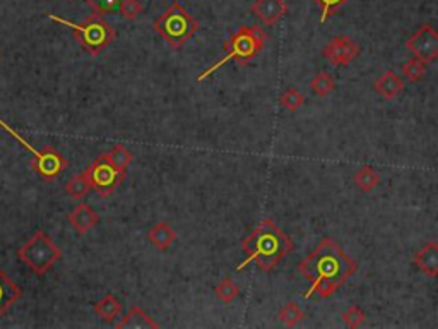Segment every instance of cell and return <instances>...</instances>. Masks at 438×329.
<instances>
[{
  "instance_id": "cell-12",
  "label": "cell",
  "mask_w": 438,
  "mask_h": 329,
  "mask_svg": "<svg viewBox=\"0 0 438 329\" xmlns=\"http://www.w3.org/2000/svg\"><path fill=\"white\" fill-rule=\"evenodd\" d=\"M69 223L72 225V228L76 230L79 235H86L88 232H91L96 225H98L99 217L96 215V211L86 203H81L74 208L72 213L69 215Z\"/></svg>"
},
{
  "instance_id": "cell-5",
  "label": "cell",
  "mask_w": 438,
  "mask_h": 329,
  "mask_svg": "<svg viewBox=\"0 0 438 329\" xmlns=\"http://www.w3.org/2000/svg\"><path fill=\"white\" fill-rule=\"evenodd\" d=\"M155 30L172 48H181L199 30V23L181 3H172L158 19Z\"/></svg>"
},
{
  "instance_id": "cell-2",
  "label": "cell",
  "mask_w": 438,
  "mask_h": 329,
  "mask_svg": "<svg viewBox=\"0 0 438 329\" xmlns=\"http://www.w3.org/2000/svg\"><path fill=\"white\" fill-rule=\"evenodd\" d=\"M241 250L247 254L243 263L237 268V271L245 270L250 263L257 264L261 271L276 270L277 264L295 250V242L290 235L283 232L270 219H263L259 223L241 242Z\"/></svg>"
},
{
  "instance_id": "cell-3",
  "label": "cell",
  "mask_w": 438,
  "mask_h": 329,
  "mask_svg": "<svg viewBox=\"0 0 438 329\" xmlns=\"http://www.w3.org/2000/svg\"><path fill=\"white\" fill-rule=\"evenodd\" d=\"M266 31H263L259 24L241 26L240 30L235 31L230 37V40L223 45L226 55L221 60H218L216 63H212L208 70L199 74L197 81L202 83L206 77L212 76L216 70H219L221 67L226 66L228 62H238L240 66H247L248 62H252V60L263 50V47H266Z\"/></svg>"
},
{
  "instance_id": "cell-29",
  "label": "cell",
  "mask_w": 438,
  "mask_h": 329,
  "mask_svg": "<svg viewBox=\"0 0 438 329\" xmlns=\"http://www.w3.org/2000/svg\"><path fill=\"white\" fill-rule=\"evenodd\" d=\"M313 2L322 9L320 23H326V21L329 19L334 12H337V10H339L344 3L350 2V0H313Z\"/></svg>"
},
{
  "instance_id": "cell-8",
  "label": "cell",
  "mask_w": 438,
  "mask_h": 329,
  "mask_svg": "<svg viewBox=\"0 0 438 329\" xmlns=\"http://www.w3.org/2000/svg\"><path fill=\"white\" fill-rule=\"evenodd\" d=\"M83 173L88 179L89 187L103 197H108L110 194L115 192L117 187L126 180V172L115 168L106 160L105 154L96 158Z\"/></svg>"
},
{
  "instance_id": "cell-19",
  "label": "cell",
  "mask_w": 438,
  "mask_h": 329,
  "mask_svg": "<svg viewBox=\"0 0 438 329\" xmlns=\"http://www.w3.org/2000/svg\"><path fill=\"white\" fill-rule=\"evenodd\" d=\"M355 186L363 192H372L377 186L380 183V175L372 168V166H361L358 172L352 177Z\"/></svg>"
},
{
  "instance_id": "cell-18",
  "label": "cell",
  "mask_w": 438,
  "mask_h": 329,
  "mask_svg": "<svg viewBox=\"0 0 438 329\" xmlns=\"http://www.w3.org/2000/svg\"><path fill=\"white\" fill-rule=\"evenodd\" d=\"M92 310L96 312V316H99L103 321L110 323V321H113L120 312H122V302L108 293V295L103 297L99 302L94 303Z\"/></svg>"
},
{
  "instance_id": "cell-27",
  "label": "cell",
  "mask_w": 438,
  "mask_h": 329,
  "mask_svg": "<svg viewBox=\"0 0 438 329\" xmlns=\"http://www.w3.org/2000/svg\"><path fill=\"white\" fill-rule=\"evenodd\" d=\"M142 10H144V6H142L141 0H120L119 3L120 16H123L129 21L137 19L142 14Z\"/></svg>"
},
{
  "instance_id": "cell-9",
  "label": "cell",
  "mask_w": 438,
  "mask_h": 329,
  "mask_svg": "<svg viewBox=\"0 0 438 329\" xmlns=\"http://www.w3.org/2000/svg\"><path fill=\"white\" fill-rule=\"evenodd\" d=\"M406 48L423 63L435 62L438 57V33L432 24H421L406 41Z\"/></svg>"
},
{
  "instance_id": "cell-1",
  "label": "cell",
  "mask_w": 438,
  "mask_h": 329,
  "mask_svg": "<svg viewBox=\"0 0 438 329\" xmlns=\"http://www.w3.org/2000/svg\"><path fill=\"white\" fill-rule=\"evenodd\" d=\"M297 270L310 281L308 292L303 295L305 299L313 295L329 299L358 271V264L344 252L339 243L326 237L298 264Z\"/></svg>"
},
{
  "instance_id": "cell-22",
  "label": "cell",
  "mask_w": 438,
  "mask_h": 329,
  "mask_svg": "<svg viewBox=\"0 0 438 329\" xmlns=\"http://www.w3.org/2000/svg\"><path fill=\"white\" fill-rule=\"evenodd\" d=\"M105 158L115 166V168L126 172V168L132 161V153L123 146V144H117V146H113L108 153H105Z\"/></svg>"
},
{
  "instance_id": "cell-23",
  "label": "cell",
  "mask_w": 438,
  "mask_h": 329,
  "mask_svg": "<svg viewBox=\"0 0 438 329\" xmlns=\"http://www.w3.org/2000/svg\"><path fill=\"white\" fill-rule=\"evenodd\" d=\"M310 88H312V91L317 94V97L323 98L336 90V83H334V79L329 76V74L320 70V72H317L315 77L312 79Z\"/></svg>"
},
{
  "instance_id": "cell-25",
  "label": "cell",
  "mask_w": 438,
  "mask_h": 329,
  "mask_svg": "<svg viewBox=\"0 0 438 329\" xmlns=\"http://www.w3.org/2000/svg\"><path fill=\"white\" fill-rule=\"evenodd\" d=\"M401 72L406 79L411 81V83H416V81H419L423 76H425L426 63H423L421 60L415 57V59L408 60V62L401 67Z\"/></svg>"
},
{
  "instance_id": "cell-24",
  "label": "cell",
  "mask_w": 438,
  "mask_h": 329,
  "mask_svg": "<svg viewBox=\"0 0 438 329\" xmlns=\"http://www.w3.org/2000/svg\"><path fill=\"white\" fill-rule=\"evenodd\" d=\"M215 293L216 297H218L219 300H223L224 303H231L233 300L238 299V295H240V286L233 281V278L228 276V278H224L223 281L216 286Z\"/></svg>"
},
{
  "instance_id": "cell-21",
  "label": "cell",
  "mask_w": 438,
  "mask_h": 329,
  "mask_svg": "<svg viewBox=\"0 0 438 329\" xmlns=\"http://www.w3.org/2000/svg\"><path fill=\"white\" fill-rule=\"evenodd\" d=\"M89 190H91V187H89V182L86 177H84V173L72 177L66 186V192L69 194V197H72L76 201H83L89 194Z\"/></svg>"
},
{
  "instance_id": "cell-10",
  "label": "cell",
  "mask_w": 438,
  "mask_h": 329,
  "mask_svg": "<svg viewBox=\"0 0 438 329\" xmlns=\"http://www.w3.org/2000/svg\"><path fill=\"white\" fill-rule=\"evenodd\" d=\"M361 48L356 43L355 40L350 37H334L329 43L323 47L322 55L327 62H330L332 66H350L352 60H356V57L359 55Z\"/></svg>"
},
{
  "instance_id": "cell-4",
  "label": "cell",
  "mask_w": 438,
  "mask_h": 329,
  "mask_svg": "<svg viewBox=\"0 0 438 329\" xmlns=\"http://www.w3.org/2000/svg\"><path fill=\"white\" fill-rule=\"evenodd\" d=\"M46 16H48L52 21H55V23L70 28L74 33V38H76V40L79 41L81 47H83L84 50L92 57L101 54V52L105 50L110 43H113V40H115L117 37L115 30H113V28L96 12L92 14V16H89L84 23H79V24L70 23V21L67 19H62V17L52 12H46Z\"/></svg>"
},
{
  "instance_id": "cell-6",
  "label": "cell",
  "mask_w": 438,
  "mask_h": 329,
  "mask_svg": "<svg viewBox=\"0 0 438 329\" xmlns=\"http://www.w3.org/2000/svg\"><path fill=\"white\" fill-rule=\"evenodd\" d=\"M17 259L26 264L33 273L43 276L52 270L53 264L62 259V250L43 230H37L30 240L17 249Z\"/></svg>"
},
{
  "instance_id": "cell-26",
  "label": "cell",
  "mask_w": 438,
  "mask_h": 329,
  "mask_svg": "<svg viewBox=\"0 0 438 329\" xmlns=\"http://www.w3.org/2000/svg\"><path fill=\"white\" fill-rule=\"evenodd\" d=\"M281 107L290 110V112H297L298 108H301L305 105V97L295 88H290L288 91H284L279 98Z\"/></svg>"
},
{
  "instance_id": "cell-28",
  "label": "cell",
  "mask_w": 438,
  "mask_h": 329,
  "mask_svg": "<svg viewBox=\"0 0 438 329\" xmlns=\"http://www.w3.org/2000/svg\"><path fill=\"white\" fill-rule=\"evenodd\" d=\"M343 321H344V324H346V326L351 328V329L361 328L363 324L366 323V314L363 312L359 307L352 306L346 310V312L343 314Z\"/></svg>"
},
{
  "instance_id": "cell-13",
  "label": "cell",
  "mask_w": 438,
  "mask_h": 329,
  "mask_svg": "<svg viewBox=\"0 0 438 329\" xmlns=\"http://www.w3.org/2000/svg\"><path fill=\"white\" fill-rule=\"evenodd\" d=\"M412 263L416 264V268H418L423 275H426L428 278H435L438 275V243H425V246L415 254Z\"/></svg>"
},
{
  "instance_id": "cell-11",
  "label": "cell",
  "mask_w": 438,
  "mask_h": 329,
  "mask_svg": "<svg viewBox=\"0 0 438 329\" xmlns=\"http://www.w3.org/2000/svg\"><path fill=\"white\" fill-rule=\"evenodd\" d=\"M288 6L284 0H255L252 3V14L267 26L279 23L286 14Z\"/></svg>"
},
{
  "instance_id": "cell-20",
  "label": "cell",
  "mask_w": 438,
  "mask_h": 329,
  "mask_svg": "<svg viewBox=\"0 0 438 329\" xmlns=\"http://www.w3.org/2000/svg\"><path fill=\"white\" fill-rule=\"evenodd\" d=\"M305 316H307V314H305L303 310L298 307L297 302L286 303V306H284L283 309L279 310V314H277V317H279L281 323H283L284 326H288V328L297 326L300 321L305 319Z\"/></svg>"
},
{
  "instance_id": "cell-15",
  "label": "cell",
  "mask_w": 438,
  "mask_h": 329,
  "mask_svg": "<svg viewBox=\"0 0 438 329\" xmlns=\"http://www.w3.org/2000/svg\"><path fill=\"white\" fill-rule=\"evenodd\" d=\"M23 297L19 286L0 270V319L10 310V307Z\"/></svg>"
},
{
  "instance_id": "cell-14",
  "label": "cell",
  "mask_w": 438,
  "mask_h": 329,
  "mask_svg": "<svg viewBox=\"0 0 438 329\" xmlns=\"http://www.w3.org/2000/svg\"><path fill=\"white\" fill-rule=\"evenodd\" d=\"M373 90L386 100H395L399 94L404 91V81L394 72V70H386L373 84Z\"/></svg>"
},
{
  "instance_id": "cell-16",
  "label": "cell",
  "mask_w": 438,
  "mask_h": 329,
  "mask_svg": "<svg viewBox=\"0 0 438 329\" xmlns=\"http://www.w3.org/2000/svg\"><path fill=\"white\" fill-rule=\"evenodd\" d=\"M119 329H158L159 324L149 317L141 307H132L129 312L117 323Z\"/></svg>"
},
{
  "instance_id": "cell-17",
  "label": "cell",
  "mask_w": 438,
  "mask_h": 329,
  "mask_svg": "<svg viewBox=\"0 0 438 329\" xmlns=\"http://www.w3.org/2000/svg\"><path fill=\"white\" fill-rule=\"evenodd\" d=\"M148 239L149 242L155 247H158L159 250H166L170 249V246H172L173 242H175L177 232L166 221H159L149 230Z\"/></svg>"
},
{
  "instance_id": "cell-7",
  "label": "cell",
  "mask_w": 438,
  "mask_h": 329,
  "mask_svg": "<svg viewBox=\"0 0 438 329\" xmlns=\"http://www.w3.org/2000/svg\"><path fill=\"white\" fill-rule=\"evenodd\" d=\"M0 127H2L6 132H9L10 136L14 137V139H17V143H19L21 146L24 148V150H28L31 154H33L31 168H33L34 172L38 173V175L43 177L46 182H53V180H55L57 177H59L60 173L66 170L67 160L59 153V151L55 150V148L46 146L41 151H38V150H34V148L31 146V144L28 143V141L24 139V137L21 136L19 132H16V130H14L12 127L9 126V123L3 122L2 119H0Z\"/></svg>"
},
{
  "instance_id": "cell-30",
  "label": "cell",
  "mask_w": 438,
  "mask_h": 329,
  "mask_svg": "<svg viewBox=\"0 0 438 329\" xmlns=\"http://www.w3.org/2000/svg\"><path fill=\"white\" fill-rule=\"evenodd\" d=\"M88 2L96 14L103 16V14L115 12L119 9L120 0H88Z\"/></svg>"
}]
</instances>
